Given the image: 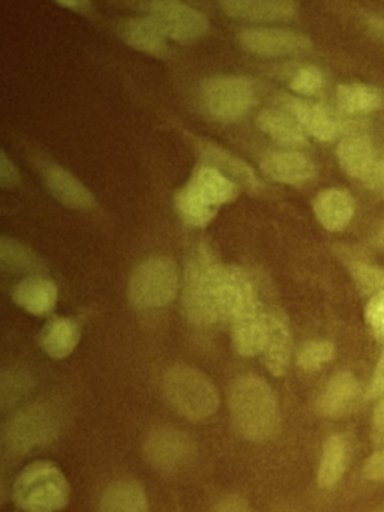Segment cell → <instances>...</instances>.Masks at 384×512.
I'll return each instance as SVG.
<instances>
[{
	"label": "cell",
	"mask_w": 384,
	"mask_h": 512,
	"mask_svg": "<svg viewBox=\"0 0 384 512\" xmlns=\"http://www.w3.org/2000/svg\"><path fill=\"white\" fill-rule=\"evenodd\" d=\"M347 467V442L339 434H333L326 440L318 466V485L332 488L338 484Z\"/></svg>",
	"instance_id": "cell-27"
},
{
	"label": "cell",
	"mask_w": 384,
	"mask_h": 512,
	"mask_svg": "<svg viewBox=\"0 0 384 512\" xmlns=\"http://www.w3.org/2000/svg\"><path fill=\"white\" fill-rule=\"evenodd\" d=\"M339 107L350 115H368L380 109L381 95L363 83H345L336 91Z\"/></svg>",
	"instance_id": "cell-28"
},
{
	"label": "cell",
	"mask_w": 384,
	"mask_h": 512,
	"mask_svg": "<svg viewBox=\"0 0 384 512\" xmlns=\"http://www.w3.org/2000/svg\"><path fill=\"white\" fill-rule=\"evenodd\" d=\"M231 419L240 436L249 442H266L279 430L281 413L272 386L255 374H245L230 389Z\"/></svg>",
	"instance_id": "cell-1"
},
{
	"label": "cell",
	"mask_w": 384,
	"mask_h": 512,
	"mask_svg": "<svg viewBox=\"0 0 384 512\" xmlns=\"http://www.w3.org/2000/svg\"><path fill=\"white\" fill-rule=\"evenodd\" d=\"M318 223L329 232H341L353 220L356 200L348 191L327 188L320 191L312 203Z\"/></svg>",
	"instance_id": "cell-15"
},
{
	"label": "cell",
	"mask_w": 384,
	"mask_h": 512,
	"mask_svg": "<svg viewBox=\"0 0 384 512\" xmlns=\"http://www.w3.org/2000/svg\"><path fill=\"white\" fill-rule=\"evenodd\" d=\"M360 394L359 382L350 371L335 374L317 400V410L326 418H339L347 413Z\"/></svg>",
	"instance_id": "cell-19"
},
{
	"label": "cell",
	"mask_w": 384,
	"mask_h": 512,
	"mask_svg": "<svg viewBox=\"0 0 384 512\" xmlns=\"http://www.w3.org/2000/svg\"><path fill=\"white\" fill-rule=\"evenodd\" d=\"M384 394V352L378 361L377 368H375L374 377H372L371 388H369V395Z\"/></svg>",
	"instance_id": "cell-38"
},
{
	"label": "cell",
	"mask_w": 384,
	"mask_h": 512,
	"mask_svg": "<svg viewBox=\"0 0 384 512\" xmlns=\"http://www.w3.org/2000/svg\"><path fill=\"white\" fill-rule=\"evenodd\" d=\"M291 338L290 325L284 314L270 311L267 313V332L264 341L263 356L267 370L275 377L284 376L290 364Z\"/></svg>",
	"instance_id": "cell-14"
},
{
	"label": "cell",
	"mask_w": 384,
	"mask_h": 512,
	"mask_svg": "<svg viewBox=\"0 0 384 512\" xmlns=\"http://www.w3.org/2000/svg\"><path fill=\"white\" fill-rule=\"evenodd\" d=\"M260 169L270 181L284 185H303L315 176L314 163L294 151L269 152L261 160Z\"/></svg>",
	"instance_id": "cell-12"
},
{
	"label": "cell",
	"mask_w": 384,
	"mask_h": 512,
	"mask_svg": "<svg viewBox=\"0 0 384 512\" xmlns=\"http://www.w3.org/2000/svg\"><path fill=\"white\" fill-rule=\"evenodd\" d=\"M201 103L207 115L219 122L242 119L255 103L249 80L236 76H216L201 83Z\"/></svg>",
	"instance_id": "cell-6"
},
{
	"label": "cell",
	"mask_w": 384,
	"mask_h": 512,
	"mask_svg": "<svg viewBox=\"0 0 384 512\" xmlns=\"http://www.w3.org/2000/svg\"><path fill=\"white\" fill-rule=\"evenodd\" d=\"M174 206H176L177 215L186 226L198 227V229L209 226L219 212L218 208L207 205L197 194L192 193L186 185L176 191Z\"/></svg>",
	"instance_id": "cell-29"
},
{
	"label": "cell",
	"mask_w": 384,
	"mask_h": 512,
	"mask_svg": "<svg viewBox=\"0 0 384 512\" xmlns=\"http://www.w3.org/2000/svg\"><path fill=\"white\" fill-rule=\"evenodd\" d=\"M291 91L302 97L317 95L323 88V74L314 65H306L300 68L290 82Z\"/></svg>",
	"instance_id": "cell-32"
},
{
	"label": "cell",
	"mask_w": 384,
	"mask_h": 512,
	"mask_svg": "<svg viewBox=\"0 0 384 512\" xmlns=\"http://www.w3.org/2000/svg\"><path fill=\"white\" fill-rule=\"evenodd\" d=\"M374 244L377 245L378 248H381V250H384V221L380 229L375 233Z\"/></svg>",
	"instance_id": "cell-42"
},
{
	"label": "cell",
	"mask_w": 384,
	"mask_h": 512,
	"mask_svg": "<svg viewBox=\"0 0 384 512\" xmlns=\"http://www.w3.org/2000/svg\"><path fill=\"white\" fill-rule=\"evenodd\" d=\"M224 266L207 245L201 244L186 266L183 311L186 319L198 326L222 320L221 280Z\"/></svg>",
	"instance_id": "cell-2"
},
{
	"label": "cell",
	"mask_w": 384,
	"mask_h": 512,
	"mask_svg": "<svg viewBox=\"0 0 384 512\" xmlns=\"http://www.w3.org/2000/svg\"><path fill=\"white\" fill-rule=\"evenodd\" d=\"M20 181V175H18L17 169L14 164L8 160L5 152H2V158H0V184L3 188L14 187Z\"/></svg>",
	"instance_id": "cell-36"
},
{
	"label": "cell",
	"mask_w": 384,
	"mask_h": 512,
	"mask_svg": "<svg viewBox=\"0 0 384 512\" xmlns=\"http://www.w3.org/2000/svg\"><path fill=\"white\" fill-rule=\"evenodd\" d=\"M45 185L51 196L66 208L89 209L95 206V197L68 170L59 166L47 167L44 173Z\"/></svg>",
	"instance_id": "cell-21"
},
{
	"label": "cell",
	"mask_w": 384,
	"mask_h": 512,
	"mask_svg": "<svg viewBox=\"0 0 384 512\" xmlns=\"http://www.w3.org/2000/svg\"><path fill=\"white\" fill-rule=\"evenodd\" d=\"M164 392L171 407L189 421H204L219 407L215 385L189 365H174L165 373Z\"/></svg>",
	"instance_id": "cell-4"
},
{
	"label": "cell",
	"mask_w": 384,
	"mask_h": 512,
	"mask_svg": "<svg viewBox=\"0 0 384 512\" xmlns=\"http://www.w3.org/2000/svg\"><path fill=\"white\" fill-rule=\"evenodd\" d=\"M71 497L68 479L50 461H36L18 473L12 499L23 512H59Z\"/></svg>",
	"instance_id": "cell-3"
},
{
	"label": "cell",
	"mask_w": 384,
	"mask_h": 512,
	"mask_svg": "<svg viewBox=\"0 0 384 512\" xmlns=\"http://www.w3.org/2000/svg\"><path fill=\"white\" fill-rule=\"evenodd\" d=\"M179 292V271L173 259L153 256L135 266L128 281L129 304L135 310L165 307Z\"/></svg>",
	"instance_id": "cell-5"
},
{
	"label": "cell",
	"mask_w": 384,
	"mask_h": 512,
	"mask_svg": "<svg viewBox=\"0 0 384 512\" xmlns=\"http://www.w3.org/2000/svg\"><path fill=\"white\" fill-rule=\"evenodd\" d=\"M80 337V328L74 320L68 317H56L42 329L39 343L50 358L63 359L74 352Z\"/></svg>",
	"instance_id": "cell-25"
},
{
	"label": "cell",
	"mask_w": 384,
	"mask_h": 512,
	"mask_svg": "<svg viewBox=\"0 0 384 512\" xmlns=\"http://www.w3.org/2000/svg\"><path fill=\"white\" fill-rule=\"evenodd\" d=\"M221 8L228 17L252 23L287 22L297 13V5L287 0H227Z\"/></svg>",
	"instance_id": "cell-13"
},
{
	"label": "cell",
	"mask_w": 384,
	"mask_h": 512,
	"mask_svg": "<svg viewBox=\"0 0 384 512\" xmlns=\"http://www.w3.org/2000/svg\"><path fill=\"white\" fill-rule=\"evenodd\" d=\"M366 322L378 337L384 338V292L369 301L365 311Z\"/></svg>",
	"instance_id": "cell-34"
},
{
	"label": "cell",
	"mask_w": 384,
	"mask_h": 512,
	"mask_svg": "<svg viewBox=\"0 0 384 512\" xmlns=\"http://www.w3.org/2000/svg\"><path fill=\"white\" fill-rule=\"evenodd\" d=\"M56 433V422L50 409L30 406L18 412L5 431V443L9 449L26 452L27 449L47 442Z\"/></svg>",
	"instance_id": "cell-10"
},
{
	"label": "cell",
	"mask_w": 384,
	"mask_h": 512,
	"mask_svg": "<svg viewBox=\"0 0 384 512\" xmlns=\"http://www.w3.org/2000/svg\"><path fill=\"white\" fill-rule=\"evenodd\" d=\"M198 149H200L204 160H207V163H209L206 166L218 170L222 175L230 178L234 184H240L242 187L248 188V190H255L260 185L254 170L248 164L243 163L236 155L219 148L218 145L207 142L198 143Z\"/></svg>",
	"instance_id": "cell-23"
},
{
	"label": "cell",
	"mask_w": 384,
	"mask_h": 512,
	"mask_svg": "<svg viewBox=\"0 0 384 512\" xmlns=\"http://www.w3.org/2000/svg\"><path fill=\"white\" fill-rule=\"evenodd\" d=\"M282 106L300 128L314 139L332 142L338 136V124L324 107L294 97H285Z\"/></svg>",
	"instance_id": "cell-16"
},
{
	"label": "cell",
	"mask_w": 384,
	"mask_h": 512,
	"mask_svg": "<svg viewBox=\"0 0 384 512\" xmlns=\"http://www.w3.org/2000/svg\"><path fill=\"white\" fill-rule=\"evenodd\" d=\"M237 43L245 52L261 58L299 55L312 49L306 35L281 28L243 29L237 34Z\"/></svg>",
	"instance_id": "cell-8"
},
{
	"label": "cell",
	"mask_w": 384,
	"mask_h": 512,
	"mask_svg": "<svg viewBox=\"0 0 384 512\" xmlns=\"http://www.w3.org/2000/svg\"><path fill=\"white\" fill-rule=\"evenodd\" d=\"M339 166L354 179L369 181L375 166V149L372 140L366 136H348L336 149Z\"/></svg>",
	"instance_id": "cell-20"
},
{
	"label": "cell",
	"mask_w": 384,
	"mask_h": 512,
	"mask_svg": "<svg viewBox=\"0 0 384 512\" xmlns=\"http://www.w3.org/2000/svg\"><path fill=\"white\" fill-rule=\"evenodd\" d=\"M99 512H149L146 491L134 479H119L105 488Z\"/></svg>",
	"instance_id": "cell-24"
},
{
	"label": "cell",
	"mask_w": 384,
	"mask_h": 512,
	"mask_svg": "<svg viewBox=\"0 0 384 512\" xmlns=\"http://www.w3.org/2000/svg\"><path fill=\"white\" fill-rule=\"evenodd\" d=\"M257 125L266 136L281 145L305 146L308 143L305 131L288 113L281 110H264L258 115Z\"/></svg>",
	"instance_id": "cell-26"
},
{
	"label": "cell",
	"mask_w": 384,
	"mask_h": 512,
	"mask_svg": "<svg viewBox=\"0 0 384 512\" xmlns=\"http://www.w3.org/2000/svg\"><path fill=\"white\" fill-rule=\"evenodd\" d=\"M143 451L144 457L155 469L174 472L194 460L195 445L183 431L162 427L146 437Z\"/></svg>",
	"instance_id": "cell-9"
},
{
	"label": "cell",
	"mask_w": 384,
	"mask_h": 512,
	"mask_svg": "<svg viewBox=\"0 0 384 512\" xmlns=\"http://www.w3.org/2000/svg\"><path fill=\"white\" fill-rule=\"evenodd\" d=\"M149 16L158 23L165 37L180 44H192L209 31V20L204 14L182 2H150Z\"/></svg>",
	"instance_id": "cell-7"
},
{
	"label": "cell",
	"mask_w": 384,
	"mask_h": 512,
	"mask_svg": "<svg viewBox=\"0 0 384 512\" xmlns=\"http://www.w3.org/2000/svg\"><path fill=\"white\" fill-rule=\"evenodd\" d=\"M354 280L365 292L384 289V272L365 263H356L351 268Z\"/></svg>",
	"instance_id": "cell-33"
},
{
	"label": "cell",
	"mask_w": 384,
	"mask_h": 512,
	"mask_svg": "<svg viewBox=\"0 0 384 512\" xmlns=\"http://www.w3.org/2000/svg\"><path fill=\"white\" fill-rule=\"evenodd\" d=\"M60 7L71 8V10H78V8L89 7V2H59Z\"/></svg>",
	"instance_id": "cell-43"
},
{
	"label": "cell",
	"mask_w": 384,
	"mask_h": 512,
	"mask_svg": "<svg viewBox=\"0 0 384 512\" xmlns=\"http://www.w3.org/2000/svg\"><path fill=\"white\" fill-rule=\"evenodd\" d=\"M368 184L372 190L384 194V157L377 161V166H375Z\"/></svg>",
	"instance_id": "cell-39"
},
{
	"label": "cell",
	"mask_w": 384,
	"mask_h": 512,
	"mask_svg": "<svg viewBox=\"0 0 384 512\" xmlns=\"http://www.w3.org/2000/svg\"><path fill=\"white\" fill-rule=\"evenodd\" d=\"M363 476L369 481H384V449L375 452L366 460L365 467H363Z\"/></svg>",
	"instance_id": "cell-35"
},
{
	"label": "cell",
	"mask_w": 384,
	"mask_h": 512,
	"mask_svg": "<svg viewBox=\"0 0 384 512\" xmlns=\"http://www.w3.org/2000/svg\"><path fill=\"white\" fill-rule=\"evenodd\" d=\"M374 427L375 431L384 437V398L374 409Z\"/></svg>",
	"instance_id": "cell-40"
},
{
	"label": "cell",
	"mask_w": 384,
	"mask_h": 512,
	"mask_svg": "<svg viewBox=\"0 0 384 512\" xmlns=\"http://www.w3.org/2000/svg\"><path fill=\"white\" fill-rule=\"evenodd\" d=\"M0 262L3 269L14 272L38 271L41 268L38 256L14 239L2 238L0 241Z\"/></svg>",
	"instance_id": "cell-30"
},
{
	"label": "cell",
	"mask_w": 384,
	"mask_h": 512,
	"mask_svg": "<svg viewBox=\"0 0 384 512\" xmlns=\"http://www.w3.org/2000/svg\"><path fill=\"white\" fill-rule=\"evenodd\" d=\"M335 356V347L330 341L314 340L303 344L297 355V362L306 371L318 370Z\"/></svg>",
	"instance_id": "cell-31"
},
{
	"label": "cell",
	"mask_w": 384,
	"mask_h": 512,
	"mask_svg": "<svg viewBox=\"0 0 384 512\" xmlns=\"http://www.w3.org/2000/svg\"><path fill=\"white\" fill-rule=\"evenodd\" d=\"M369 31L377 40L384 43V19H371L368 22Z\"/></svg>",
	"instance_id": "cell-41"
},
{
	"label": "cell",
	"mask_w": 384,
	"mask_h": 512,
	"mask_svg": "<svg viewBox=\"0 0 384 512\" xmlns=\"http://www.w3.org/2000/svg\"><path fill=\"white\" fill-rule=\"evenodd\" d=\"M231 323L234 347L245 358L260 355L263 352L267 332V313L260 302L237 313Z\"/></svg>",
	"instance_id": "cell-11"
},
{
	"label": "cell",
	"mask_w": 384,
	"mask_h": 512,
	"mask_svg": "<svg viewBox=\"0 0 384 512\" xmlns=\"http://www.w3.org/2000/svg\"><path fill=\"white\" fill-rule=\"evenodd\" d=\"M57 286L48 278L33 275L15 286L12 301L33 316H48L57 304Z\"/></svg>",
	"instance_id": "cell-18"
},
{
	"label": "cell",
	"mask_w": 384,
	"mask_h": 512,
	"mask_svg": "<svg viewBox=\"0 0 384 512\" xmlns=\"http://www.w3.org/2000/svg\"><path fill=\"white\" fill-rule=\"evenodd\" d=\"M120 37L132 49L152 56L167 53V37L152 17L128 19L120 25Z\"/></svg>",
	"instance_id": "cell-22"
},
{
	"label": "cell",
	"mask_w": 384,
	"mask_h": 512,
	"mask_svg": "<svg viewBox=\"0 0 384 512\" xmlns=\"http://www.w3.org/2000/svg\"><path fill=\"white\" fill-rule=\"evenodd\" d=\"M212 512H251V508L243 497L228 496L216 503Z\"/></svg>",
	"instance_id": "cell-37"
},
{
	"label": "cell",
	"mask_w": 384,
	"mask_h": 512,
	"mask_svg": "<svg viewBox=\"0 0 384 512\" xmlns=\"http://www.w3.org/2000/svg\"><path fill=\"white\" fill-rule=\"evenodd\" d=\"M186 187L207 205L218 209L233 202L239 196V185L234 184L230 178L210 166L197 167L186 182Z\"/></svg>",
	"instance_id": "cell-17"
}]
</instances>
